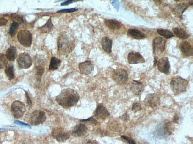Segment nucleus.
Here are the masks:
<instances>
[{"label":"nucleus","mask_w":193,"mask_h":144,"mask_svg":"<svg viewBox=\"0 0 193 144\" xmlns=\"http://www.w3.org/2000/svg\"><path fill=\"white\" fill-rule=\"evenodd\" d=\"M17 49L14 46H11L8 49L6 56L9 61H14L17 57Z\"/></svg>","instance_id":"obj_23"},{"label":"nucleus","mask_w":193,"mask_h":144,"mask_svg":"<svg viewBox=\"0 0 193 144\" xmlns=\"http://www.w3.org/2000/svg\"><path fill=\"white\" fill-rule=\"evenodd\" d=\"M88 128L85 125L79 124L73 127L70 131L69 134L75 137H81L84 136L88 131Z\"/></svg>","instance_id":"obj_13"},{"label":"nucleus","mask_w":193,"mask_h":144,"mask_svg":"<svg viewBox=\"0 0 193 144\" xmlns=\"http://www.w3.org/2000/svg\"><path fill=\"white\" fill-rule=\"evenodd\" d=\"M81 122H88V123H91V124L96 125L97 124V121L96 119L93 118V117H90V118H88L86 119H83V120H80Z\"/></svg>","instance_id":"obj_34"},{"label":"nucleus","mask_w":193,"mask_h":144,"mask_svg":"<svg viewBox=\"0 0 193 144\" xmlns=\"http://www.w3.org/2000/svg\"><path fill=\"white\" fill-rule=\"evenodd\" d=\"M127 34L130 37L136 39H141L145 37L144 33L137 29H128Z\"/></svg>","instance_id":"obj_21"},{"label":"nucleus","mask_w":193,"mask_h":144,"mask_svg":"<svg viewBox=\"0 0 193 144\" xmlns=\"http://www.w3.org/2000/svg\"><path fill=\"white\" fill-rule=\"evenodd\" d=\"M172 130L171 123L164 121L156 127L154 132V136L158 139L166 138L171 134Z\"/></svg>","instance_id":"obj_4"},{"label":"nucleus","mask_w":193,"mask_h":144,"mask_svg":"<svg viewBox=\"0 0 193 144\" xmlns=\"http://www.w3.org/2000/svg\"><path fill=\"white\" fill-rule=\"evenodd\" d=\"M5 73L8 78L9 80L14 79L15 75L14 73V67L12 64H8L5 67Z\"/></svg>","instance_id":"obj_28"},{"label":"nucleus","mask_w":193,"mask_h":144,"mask_svg":"<svg viewBox=\"0 0 193 144\" xmlns=\"http://www.w3.org/2000/svg\"><path fill=\"white\" fill-rule=\"evenodd\" d=\"M61 64L60 59L56 57H52L51 59L49 69L51 71H55L60 67Z\"/></svg>","instance_id":"obj_24"},{"label":"nucleus","mask_w":193,"mask_h":144,"mask_svg":"<svg viewBox=\"0 0 193 144\" xmlns=\"http://www.w3.org/2000/svg\"><path fill=\"white\" fill-rule=\"evenodd\" d=\"M11 112L15 118H21L26 111L25 105L19 101H14L11 107Z\"/></svg>","instance_id":"obj_9"},{"label":"nucleus","mask_w":193,"mask_h":144,"mask_svg":"<svg viewBox=\"0 0 193 144\" xmlns=\"http://www.w3.org/2000/svg\"><path fill=\"white\" fill-rule=\"evenodd\" d=\"M8 65V59L4 54H0V69L6 67Z\"/></svg>","instance_id":"obj_31"},{"label":"nucleus","mask_w":193,"mask_h":144,"mask_svg":"<svg viewBox=\"0 0 193 144\" xmlns=\"http://www.w3.org/2000/svg\"><path fill=\"white\" fill-rule=\"evenodd\" d=\"M145 105L147 107L156 109L160 105V100L159 96L157 94L152 93L147 94L145 98Z\"/></svg>","instance_id":"obj_10"},{"label":"nucleus","mask_w":193,"mask_h":144,"mask_svg":"<svg viewBox=\"0 0 193 144\" xmlns=\"http://www.w3.org/2000/svg\"><path fill=\"white\" fill-rule=\"evenodd\" d=\"M188 80L179 76L174 77L172 79L170 87L175 95L185 92L188 87Z\"/></svg>","instance_id":"obj_3"},{"label":"nucleus","mask_w":193,"mask_h":144,"mask_svg":"<svg viewBox=\"0 0 193 144\" xmlns=\"http://www.w3.org/2000/svg\"><path fill=\"white\" fill-rule=\"evenodd\" d=\"M80 96L78 92L71 88L63 89L56 98L58 105L65 109L74 106L78 103Z\"/></svg>","instance_id":"obj_1"},{"label":"nucleus","mask_w":193,"mask_h":144,"mask_svg":"<svg viewBox=\"0 0 193 144\" xmlns=\"http://www.w3.org/2000/svg\"><path fill=\"white\" fill-rule=\"evenodd\" d=\"M105 23L108 28L113 30H119L122 26L120 22L114 20H106Z\"/></svg>","instance_id":"obj_22"},{"label":"nucleus","mask_w":193,"mask_h":144,"mask_svg":"<svg viewBox=\"0 0 193 144\" xmlns=\"http://www.w3.org/2000/svg\"><path fill=\"white\" fill-rule=\"evenodd\" d=\"M78 10V9L77 8H71L69 9H64L62 10H60L57 11V13H70L75 12V11Z\"/></svg>","instance_id":"obj_35"},{"label":"nucleus","mask_w":193,"mask_h":144,"mask_svg":"<svg viewBox=\"0 0 193 144\" xmlns=\"http://www.w3.org/2000/svg\"><path fill=\"white\" fill-rule=\"evenodd\" d=\"M19 24L16 22H13L11 24L10 29L9 30V34L12 37H14L18 29Z\"/></svg>","instance_id":"obj_30"},{"label":"nucleus","mask_w":193,"mask_h":144,"mask_svg":"<svg viewBox=\"0 0 193 144\" xmlns=\"http://www.w3.org/2000/svg\"><path fill=\"white\" fill-rule=\"evenodd\" d=\"M52 134L53 138L59 143L65 142L70 136L69 132L61 127L54 129Z\"/></svg>","instance_id":"obj_7"},{"label":"nucleus","mask_w":193,"mask_h":144,"mask_svg":"<svg viewBox=\"0 0 193 144\" xmlns=\"http://www.w3.org/2000/svg\"><path fill=\"white\" fill-rule=\"evenodd\" d=\"M180 49L183 55L186 57L193 56V47L189 42H182L180 45Z\"/></svg>","instance_id":"obj_18"},{"label":"nucleus","mask_w":193,"mask_h":144,"mask_svg":"<svg viewBox=\"0 0 193 144\" xmlns=\"http://www.w3.org/2000/svg\"><path fill=\"white\" fill-rule=\"evenodd\" d=\"M54 25L52 23V18H50L45 25L40 28L39 29L41 33H47L52 31Z\"/></svg>","instance_id":"obj_26"},{"label":"nucleus","mask_w":193,"mask_h":144,"mask_svg":"<svg viewBox=\"0 0 193 144\" xmlns=\"http://www.w3.org/2000/svg\"><path fill=\"white\" fill-rule=\"evenodd\" d=\"M158 69L161 73L165 74L166 75H169L171 72V65H170L169 59L167 57H163L158 60Z\"/></svg>","instance_id":"obj_14"},{"label":"nucleus","mask_w":193,"mask_h":144,"mask_svg":"<svg viewBox=\"0 0 193 144\" xmlns=\"http://www.w3.org/2000/svg\"><path fill=\"white\" fill-rule=\"evenodd\" d=\"M101 44L103 50L108 54H110L112 47V40L108 37H104L102 38Z\"/></svg>","instance_id":"obj_20"},{"label":"nucleus","mask_w":193,"mask_h":144,"mask_svg":"<svg viewBox=\"0 0 193 144\" xmlns=\"http://www.w3.org/2000/svg\"><path fill=\"white\" fill-rule=\"evenodd\" d=\"M84 144H99L96 140H88Z\"/></svg>","instance_id":"obj_40"},{"label":"nucleus","mask_w":193,"mask_h":144,"mask_svg":"<svg viewBox=\"0 0 193 144\" xmlns=\"http://www.w3.org/2000/svg\"><path fill=\"white\" fill-rule=\"evenodd\" d=\"M58 52L61 55H67L71 53L74 49V38L66 32L60 33L57 39Z\"/></svg>","instance_id":"obj_2"},{"label":"nucleus","mask_w":193,"mask_h":144,"mask_svg":"<svg viewBox=\"0 0 193 144\" xmlns=\"http://www.w3.org/2000/svg\"><path fill=\"white\" fill-rule=\"evenodd\" d=\"M113 78L119 84H125L128 80V75L127 72L123 69H117L113 72Z\"/></svg>","instance_id":"obj_11"},{"label":"nucleus","mask_w":193,"mask_h":144,"mask_svg":"<svg viewBox=\"0 0 193 144\" xmlns=\"http://www.w3.org/2000/svg\"><path fill=\"white\" fill-rule=\"evenodd\" d=\"M141 109L142 108L141 104L137 103H134L132 108V111L134 113L137 112L141 111Z\"/></svg>","instance_id":"obj_33"},{"label":"nucleus","mask_w":193,"mask_h":144,"mask_svg":"<svg viewBox=\"0 0 193 144\" xmlns=\"http://www.w3.org/2000/svg\"><path fill=\"white\" fill-rule=\"evenodd\" d=\"M128 63L130 64H141L144 63L145 59L139 52H131L128 56Z\"/></svg>","instance_id":"obj_16"},{"label":"nucleus","mask_w":193,"mask_h":144,"mask_svg":"<svg viewBox=\"0 0 193 144\" xmlns=\"http://www.w3.org/2000/svg\"><path fill=\"white\" fill-rule=\"evenodd\" d=\"M17 62L19 67L21 69H29L32 65V60L31 56L26 53H22L19 56Z\"/></svg>","instance_id":"obj_12"},{"label":"nucleus","mask_w":193,"mask_h":144,"mask_svg":"<svg viewBox=\"0 0 193 144\" xmlns=\"http://www.w3.org/2000/svg\"><path fill=\"white\" fill-rule=\"evenodd\" d=\"M76 2L74 1H71V0H70V1H67L65 2H63L61 4V5L62 6H65V5H67L70 4L74 2Z\"/></svg>","instance_id":"obj_42"},{"label":"nucleus","mask_w":193,"mask_h":144,"mask_svg":"<svg viewBox=\"0 0 193 144\" xmlns=\"http://www.w3.org/2000/svg\"><path fill=\"white\" fill-rule=\"evenodd\" d=\"M188 6L184 3L179 4L175 8V11L179 14H182L184 11L188 8Z\"/></svg>","instance_id":"obj_32"},{"label":"nucleus","mask_w":193,"mask_h":144,"mask_svg":"<svg viewBox=\"0 0 193 144\" xmlns=\"http://www.w3.org/2000/svg\"><path fill=\"white\" fill-rule=\"evenodd\" d=\"M13 22H16L19 24L22 23L23 22L22 18L18 17H14V18H13Z\"/></svg>","instance_id":"obj_38"},{"label":"nucleus","mask_w":193,"mask_h":144,"mask_svg":"<svg viewBox=\"0 0 193 144\" xmlns=\"http://www.w3.org/2000/svg\"><path fill=\"white\" fill-rule=\"evenodd\" d=\"M26 98H27V102L28 104V105H32L31 100V99H30V98L29 97V95H28V94L27 93H26Z\"/></svg>","instance_id":"obj_43"},{"label":"nucleus","mask_w":193,"mask_h":144,"mask_svg":"<svg viewBox=\"0 0 193 144\" xmlns=\"http://www.w3.org/2000/svg\"><path fill=\"white\" fill-rule=\"evenodd\" d=\"M121 137L123 139L126 140L129 144H137L133 139H132L131 138L128 137V136L124 135L121 136Z\"/></svg>","instance_id":"obj_37"},{"label":"nucleus","mask_w":193,"mask_h":144,"mask_svg":"<svg viewBox=\"0 0 193 144\" xmlns=\"http://www.w3.org/2000/svg\"><path fill=\"white\" fill-rule=\"evenodd\" d=\"M166 41L161 37H156L153 41V52L156 57L162 54L165 49Z\"/></svg>","instance_id":"obj_8"},{"label":"nucleus","mask_w":193,"mask_h":144,"mask_svg":"<svg viewBox=\"0 0 193 144\" xmlns=\"http://www.w3.org/2000/svg\"><path fill=\"white\" fill-rule=\"evenodd\" d=\"M181 117L179 114H175L173 118V122L177 124H179L181 121Z\"/></svg>","instance_id":"obj_36"},{"label":"nucleus","mask_w":193,"mask_h":144,"mask_svg":"<svg viewBox=\"0 0 193 144\" xmlns=\"http://www.w3.org/2000/svg\"><path fill=\"white\" fill-rule=\"evenodd\" d=\"M79 68L81 73L86 75H90L94 69L93 65L90 61H86L79 64Z\"/></svg>","instance_id":"obj_17"},{"label":"nucleus","mask_w":193,"mask_h":144,"mask_svg":"<svg viewBox=\"0 0 193 144\" xmlns=\"http://www.w3.org/2000/svg\"><path fill=\"white\" fill-rule=\"evenodd\" d=\"M157 32L159 35L163 36L166 39H170L174 36L171 32L168 30L157 29Z\"/></svg>","instance_id":"obj_29"},{"label":"nucleus","mask_w":193,"mask_h":144,"mask_svg":"<svg viewBox=\"0 0 193 144\" xmlns=\"http://www.w3.org/2000/svg\"><path fill=\"white\" fill-rule=\"evenodd\" d=\"M173 31L175 35L179 39H188L189 35L184 30L179 27L174 28Z\"/></svg>","instance_id":"obj_25"},{"label":"nucleus","mask_w":193,"mask_h":144,"mask_svg":"<svg viewBox=\"0 0 193 144\" xmlns=\"http://www.w3.org/2000/svg\"><path fill=\"white\" fill-rule=\"evenodd\" d=\"M8 21L5 19L0 18V26H4L6 25Z\"/></svg>","instance_id":"obj_39"},{"label":"nucleus","mask_w":193,"mask_h":144,"mask_svg":"<svg viewBox=\"0 0 193 144\" xmlns=\"http://www.w3.org/2000/svg\"><path fill=\"white\" fill-rule=\"evenodd\" d=\"M18 40L21 44L26 47H31L32 43V34L27 30H22L17 35Z\"/></svg>","instance_id":"obj_5"},{"label":"nucleus","mask_w":193,"mask_h":144,"mask_svg":"<svg viewBox=\"0 0 193 144\" xmlns=\"http://www.w3.org/2000/svg\"><path fill=\"white\" fill-rule=\"evenodd\" d=\"M108 110L102 104H100L96 108L94 113V117L99 120H105L109 116Z\"/></svg>","instance_id":"obj_15"},{"label":"nucleus","mask_w":193,"mask_h":144,"mask_svg":"<svg viewBox=\"0 0 193 144\" xmlns=\"http://www.w3.org/2000/svg\"><path fill=\"white\" fill-rule=\"evenodd\" d=\"M46 119V115L44 111L41 110H37L31 113L30 121L32 125L36 126L43 124Z\"/></svg>","instance_id":"obj_6"},{"label":"nucleus","mask_w":193,"mask_h":144,"mask_svg":"<svg viewBox=\"0 0 193 144\" xmlns=\"http://www.w3.org/2000/svg\"><path fill=\"white\" fill-rule=\"evenodd\" d=\"M129 116L128 115L127 113L124 114L122 116L120 117V118L122 119V120L124 121H127L129 119Z\"/></svg>","instance_id":"obj_41"},{"label":"nucleus","mask_w":193,"mask_h":144,"mask_svg":"<svg viewBox=\"0 0 193 144\" xmlns=\"http://www.w3.org/2000/svg\"><path fill=\"white\" fill-rule=\"evenodd\" d=\"M46 63V60L44 56L41 55H37L35 59V64L36 67L45 68Z\"/></svg>","instance_id":"obj_27"},{"label":"nucleus","mask_w":193,"mask_h":144,"mask_svg":"<svg viewBox=\"0 0 193 144\" xmlns=\"http://www.w3.org/2000/svg\"><path fill=\"white\" fill-rule=\"evenodd\" d=\"M130 90L134 94L137 96L141 95L144 90L143 85L139 81L133 80L131 85Z\"/></svg>","instance_id":"obj_19"}]
</instances>
